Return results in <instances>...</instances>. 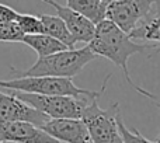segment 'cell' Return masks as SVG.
<instances>
[{"instance_id":"6da1fadb","label":"cell","mask_w":160,"mask_h":143,"mask_svg":"<svg viewBox=\"0 0 160 143\" xmlns=\"http://www.w3.org/2000/svg\"><path fill=\"white\" fill-rule=\"evenodd\" d=\"M87 47L97 56H102V58L111 61L114 65L121 67L125 80L133 90L156 101V97L153 94H150L145 88L138 87L133 83V80L131 79L129 70H128V59L131 56L135 55V53H143L145 51L150 49L153 47H148V45L135 42L125 31H122L118 25L114 24L108 18H104L102 21L96 24V32H94L93 39L88 42Z\"/></svg>"},{"instance_id":"7a4b0ae2","label":"cell","mask_w":160,"mask_h":143,"mask_svg":"<svg viewBox=\"0 0 160 143\" xmlns=\"http://www.w3.org/2000/svg\"><path fill=\"white\" fill-rule=\"evenodd\" d=\"M97 58L88 47L82 49H65L59 52L41 56L31 67L25 70H18L10 67L11 76L14 77H30V76H53V77H75L83 70L86 65Z\"/></svg>"},{"instance_id":"3957f363","label":"cell","mask_w":160,"mask_h":143,"mask_svg":"<svg viewBox=\"0 0 160 143\" xmlns=\"http://www.w3.org/2000/svg\"><path fill=\"white\" fill-rule=\"evenodd\" d=\"M111 74H108L107 79L102 83L101 90L94 96H82V97H72V96H42V94L34 93H21V91H13L11 93L17 96L20 100L25 101L31 107L37 108L42 114L51 119L58 118H82V114L84 107L88 104L90 100L94 97H100L105 91L107 81L110 80Z\"/></svg>"},{"instance_id":"277c9868","label":"cell","mask_w":160,"mask_h":143,"mask_svg":"<svg viewBox=\"0 0 160 143\" xmlns=\"http://www.w3.org/2000/svg\"><path fill=\"white\" fill-rule=\"evenodd\" d=\"M0 87L8 88L21 93H34L42 96H94L98 91H90L80 88L69 77H53V76H30V77H14L11 80H0Z\"/></svg>"},{"instance_id":"5b68a950","label":"cell","mask_w":160,"mask_h":143,"mask_svg":"<svg viewBox=\"0 0 160 143\" xmlns=\"http://www.w3.org/2000/svg\"><path fill=\"white\" fill-rule=\"evenodd\" d=\"M98 98L100 97H94L88 101L80 119L87 126L94 143H124L117 124L119 115L118 102H114L107 110H102L98 105Z\"/></svg>"},{"instance_id":"8992f818","label":"cell","mask_w":160,"mask_h":143,"mask_svg":"<svg viewBox=\"0 0 160 143\" xmlns=\"http://www.w3.org/2000/svg\"><path fill=\"white\" fill-rule=\"evenodd\" d=\"M160 13V0H118L107 6L105 18L129 34L139 24Z\"/></svg>"},{"instance_id":"52a82bcc","label":"cell","mask_w":160,"mask_h":143,"mask_svg":"<svg viewBox=\"0 0 160 143\" xmlns=\"http://www.w3.org/2000/svg\"><path fill=\"white\" fill-rule=\"evenodd\" d=\"M45 114L31 107L25 101L20 100L13 93L3 94L0 93V124L4 122H30L37 126H44L48 121Z\"/></svg>"},{"instance_id":"ba28073f","label":"cell","mask_w":160,"mask_h":143,"mask_svg":"<svg viewBox=\"0 0 160 143\" xmlns=\"http://www.w3.org/2000/svg\"><path fill=\"white\" fill-rule=\"evenodd\" d=\"M42 129L62 143H94L80 118L48 119Z\"/></svg>"},{"instance_id":"9c48e42d","label":"cell","mask_w":160,"mask_h":143,"mask_svg":"<svg viewBox=\"0 0 160 143\" xmlns=\"http://www.w3.org/2000/svg\"><path fill=\"white\" fill-rule=\"evenodd\" d=\"M2 142L7 143H62L52 138L41 126L30 122H4L0 124Z\"/></svg>"},{"instance_id":"30bf717a","label":"cell","mask_w":160,"mask_h":143,"mask_svg":"<svg viewBox=\"0 0 160 143\" xmlns=\"http://www.w3.org/2000/svg\"><path fill=\"white\" fill-rule=\"evenodd\" d=\"M41 2L47 3L48 6L55 8L58 16L63 20V22L66 24L68 30L70 31V34L73 35L76 42L88 44L93 39L94 32H96V24L90 18H87L82 13L68 7V6L59 4L55 0H41Z\"/></svg>"},{"instance_id":"8fae6325","label":"cell","mask_w":160,"mask_h":143,"mask_svg":"<svg viewBox=\"0 0 160 143\" xmlns=\"http://www.w3.org/2000/svg\"><path fill=\"white\" fill-rule=\"evenodd\" d=\"M44 25V34L52 37V38L61 41L62 44H65L69 49H73L76 45V41L73 38V35L70 34V31L68 30L66 24L63 22V20L59 16H49V14H41L39 16Z\"/></svg>"},{"instance_id":"7c38bea8","label":"cell","mask_w":160,"mask_h":143,"mask_svg":"<svg viewBox=\"0 0 160 143\" xmlns=\"http://www.w3.org/2000/svg\"><path fill=\"white\" fill-rule=\"evenodd\" d=\"M21 42L25 44L27 47H30L31 49L35 51L38 58L59 52V51L69 49L65 44H62L61 41L52 38V37L47 35V34H30V35H24Z\"/></svg>"},{"instance_id":"4fadbf2b","label":"cell","mask_w":160,"mask_h":143,"mask_svg":"<svg viewBox=\"0 0 160 143\" xmlns=\"http://www.w3.org/2000/svg\"><path fill=\"white\" fill-rule=\"evenodd\" d=\"M68 7L82 13L87 18H90L94 24L102 21L105 18L107 4L101 0H66Z\"/></svg>"},{"instance_id":"5bb4252c","label":"cell","mask_w":160,"mask_h":143,"mask_svg":"<svg viewBox=\"0 0 160 143\" xmlns=\"http://www.w3.org/2000/svg\"><path fill=\"white\" fill-rule=\"evenodd\" d=\"M128 35L132 39H139V41H146V42H156V44H159V47L156 49L160 51V13L153 16L152 18L143 21L142 24H139Z\"/></svg>"},{"instance_id":"9a60e30c","label":"cell","mask_w":160,"mask_h":143,"mask_svg":"<svg viewBox=\"0 0 160 143\" xmlns=\"http://www.w3.org/2000/svg\"><path fill=\"white\" fill-rule=\"evenodd\" d=\"M16 22L25 35L30 34H44V25L39 16H31V14H17Z\"/></svg>"},{"instance_id":"2e32d148","label":"cell","mask_w":160,"mask_h":143,"mask_svg":"<svg viewBox=\"0 0 160 143\" xmlns=\"http://www.w3.org/2000/svg\"><path fill=\"white\" fill-rule=\"evenodd\" d=\"M24 35L16 20L0 22V42H21Z\"/></svg>"},{"instance_id":"e0dca14e","label":"cell","mask_w":160,"mask_h":143,"mask_svg":"<svg viewBox=\"0 0 160 143\" xmlns=\"http://www.w3.org/2000/svg\"><path fill=\"white\" fill-rule=\"evenodd\" d=\"M117 124H118V129H119V133H121V138H122V142L124 143H156V142H152V141H149V139H146L138 129H135V128L129 129V128L124 124V121H122L121 114H119L118 118H117Z\"/></svg>"},{"instance_id":"ac0fdd59","label":"cell","mask_w":160,"mask_h":143,"mask_svg":"<svg viewBox=\"0 0 160 143\" xmlns=\"http://www.w3.org/2000/svg\"><path fill=\"white\" fill-rule=\"evenodd\" d=\"M17 11L14 8L8 7L6 4H2L0 3V22H4V21H14L17 17Z\"/></svg>"},{"instance_id":"d6986e66","label":"cell","mask_w":160,"mask_h":143,"mask_svg":"<svg viewBox=\"0 0 160 143\" xmlns=\"http://www.w3.org/2000/svg\"><path fill=\"white\" fill-rule=\"evenodd\" d=\"M102 3H104V4H111V3H114V2H118V0H101Z\"/></svg>"},{"instance_id":"ffe728a7","label":"cell","mask_w":160,"mask_h":143,"mask_svg":"<svg viewBox=\"0 0 160 143\" xmlns=\"http://www.w3.org/2000/svg\"><path fill=\"white\" fill-rule=\"evenodd\" d=\"M156 143H160V133L158 135V138H156Z\"/></svg>"},{"instance_id":"44dd1931","label":"cell","mask_w":160,"mask_h":143,"mask_svg":"<svg viewBox=\"0 0 160 143\" xmlns=\"http://www.w3.org/2000/svg\"><path fill=\"white\" fill-rule=\"evenodd\" d=\"M0 142H2V136H0Z\"/></svg>"},{"instance_id":"7402d4cb","label":"cell","mask_w":160,"mask_h":143,"mask_svg":"<svg viewBox=\"0 0 160 143\" xmlns=\"http://www.w3.org/2000/svg\"><path fill=\"white\" fill-rule=\"evenodd\" d=\"M158 107H159V108H160V104H158Z\"/></svg>"},{"instance_id":"603a6c76","label":"cell","mask_w":160,"mask_h":143,"mask_svg":"<svg viewBox=\"0 0 160 143\" xmlns=\"http://www.w3.org/2000/svg\"><path fill=\"white\" fill-rule=\"evenodd\" d=\"M0 143H2V142H0Z\"/></svg>"}]
</instances>
